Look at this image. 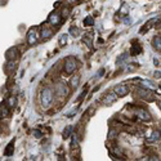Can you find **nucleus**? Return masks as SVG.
I'll list each match as a JSON object with an SVG mask.
<instances>
[{"label":"nucleus","mask_w":161,"mask_h":161,"mask_svg":"<svg viewBox=\"0 0 161 161\" xmlns=\"http://www.w3.org/2000/svg\"><path fill=\"white\" fill-rule=\"evenodd\" d=\"M128 13H129V7H128V4L124 3L121 5V8H120V11H119V16L124 17V16H128Z\"/></svg>","instance_id":"6ab92c4d"},{"label":"nucleus","mask_w":161,"mask_h":161,"mask_svg":"<svg viewBox=\"0 0 161 161\" xmlns=\"http://www.w3.org/2000/svg\"><path fill=\"white\" fill-rule=\"evenodd\" d=\"M9 115H11V111H9L8 105H2V106H0V116H2V117H8Z\"/></svg>","instance_id":"f8f14e48"},{"label":"nucleus","mask_w":161,"mask_h":161,"mask_svg":"<svg viewBox=\"0 0 161 161\" xmlns=\"http://www.w3.org/2000/svg\"><path fill=\"white\" fill-rule=\"evenodd\" d=\"M13 152H14V142L12 141L9 145L7 146V148H5V151H4V155H5V156H12Z\"/></svg>","instance_id":"2eb2a0df"},{"label":"nucleus","mask_w":161,"mask_h":161,"mask_svg":"<svg viewBox=\"0 0 161 161\" xmlns=\"http://www.w3.org/2000/svg\"><path fill=\"white\" fill-rule=\"evenodd\" d=\"M142 84L143 85H146L147 88H150V89H155L156 88V85L152 81H148V80H142Z\"/></svg>","instance_id":"cd10ccee"},{"label":"nucleus","mask_w":161,"mask_h":161,"mask_svg":"<svg viewBox=\"0 0 161 161\" xmlns=\"http://www.w3.org/2000/svg\"><path fill=\"white\" fill-rule=\"evenodd\" d=\"M18 57V49H17L16 47H11L9 49L5 52V58L7 61H11V59H14Z\"/></svg>","instance_id":"1a4fd4ad"},{"label":"nucleus","mask_w":161,"mask_h":161,"mask_svg":"<svg viewBox=\"0 0 161 161\" xmlns=\"http://www.w3.org/2000/svg\"><path fill=\"white\" fill-rule=\"evenodd\" d=\"M103 72H105V70L102 69V70H99V72H98V78H101V76L103 75Z\"/></svg>","instance_id":"7c9ffc66"},{"label":"nucleus","mask_w":161,"mask_h":161,"mask_svg":"<svg viewBox=\"0 0 161 161\" xmlns=\"http://www.w3.org/2000/svg\"><path fill=\"white\" fill-rule=\"evenodd\" d=\"M124 22H125L126 25H128V23H130V20H129V18H125V21H124Z\"/></svg>","instance_id":"473e14b6"},{"label":"nucleus","mask_w":161,"mask_h":161,"mask_svg":"<svg viewBox=\"0 0 161 161\" xmlns=\"http://www.w3.org/2000/svg\"><path fill=\"white\" fill-rule=\"evenodd\" d=\"M79 81H80V76H72L71 78V80H70V87L72 88V89H75V88H78V85H79Z\"/></svg>","instance_id":"a211bd4d"},{"label":"nucleus","mask_w":161,"mask_h":161,"mask_svg":"<svg viewBox=\"0 0 161 161\" xmlns=\"http://www.w3.org/2000/svg\"><path fill=\"white\" fill-rule=\"evenodd\" d=\"M56 94L58 97H67V94H69V88H67L65 83L59 81L56 84Z\"/></svg>","instance_id":"423d86ee"},{"label":"nucleus","mask_w":161,"mask_h":161,"mask_svg":"<svg viewBox=\"0 0 161 161\" xmlns=\"http://www.w3.org/2000/svg\"><path fill=\"white\" fill-rule=\"evenodd\" d=\"M154 48L156 49V50H161V36L160 35H157V36H155L154 38Z\"/></svg>","instance_id":"412c9836"},{"label":"nucleus","mask_w":161,"mask_h":161,"mask_svg":"<svg viewBox=\"0 0 161 161\" xmlns=\"http://www.w3.org/2000/svg\"><path fill=\"white\" fill-rule=\"evenodd\" d=\"M16 67H17V63L14 62V59H11V61H8L7 62V71L8 72H12L16 70Z\"/></svg>","instance_id":"aec40b11"},{"label":"nucleus","mask_w":161,"mask_h":161,"mask_svg":"<svg viewBox=\"0 0 161 161\" xmlns=\"http://www.w3.org/2000/svg\"><path fill=\"white\" fill-rule=\"evenodd\" d=\"M34 135H35V138H41L43 137V133H41L40 130H35L34 132Z\"/></svg>","instance_id":"c85d7f7f"},{"label":"nucleus","mask_w":161,"mask_h":161,"mask_svg":"<svg viewBox=\"0 0 161 161\" xmlns=\"http://www.w3.org/2000/svg\"><path fill=\"white\" fill-rule=\"evenodd\" d=\"M93 32H88V34H85V35H84V38H83V41L84 43H85L89 48H92V45H93Z\"/></svg>","instance_id":"9b49d317"},{"label":"nucleus","mask_w":161,"mask_h":161,"mask_svg":"<svg viewBox=\"0 0 161 161\" xmlns=\"http://www.w3.org/2000/svg\"><path fill=\"white\" fill-rule=\"evenodd\" d=\"M128 57H129V53H123L120 57H119L117 58V61H116V63L117 65H121L123 62H125L126 61V59H128Z\"/></svg>","instance_id":"b1692460"},{"label":"nucleus","mask_w":161,"mask_h":161,"mask_svg":"<svg viewBox=\"0 0 161 161\" xmlns=\"http://www.w3.org/2000/svg\"><path fill=\"white\" fill-rule=\"evenodd\" d=\"M48 22L52 25V26H59V25L62 23V14L58 12H52L49 14Z\"/></svg>","instance_id":"39448f33"},{"label":"nucleus","mask_w":161,"mask_h":161,"mask_svg":"<svg viewBox=\"0 0 161 161\" xmlns=\"http://www.w3.org/2000/svg\"><path fill=\"white\" fill-rule=\"evenodd\" d=\"M84 25H85V26H93V25H94V18H93L92 16H88L85 20H84Z\"/></svg>","instance_id":"393cba45"},{"label":"nucleus","mask_w":161,"mask_h":161,"mask_svg":"<svg viewBox=\"0 0 161 161\" xmlns=\"http://www.w3.org/2000/svg\"><path fill=\"white\" fill-rule=\"evenodd\" d=\"M53 30L52 29H49L48 26H43L41 27V32L39 34V35H41V39L43 40H49L50 38L53 36Z\"/></svg>","instance_id":"6e6552de"},{"label":"nucleus","mask_w":161,"mask_h":161,"mask_svg":"<svg viewBox=\"0 0 161 161\" xmlns=\"http://www.w3.org/2000/svg\"><path fill=\"white\" fill-rule=\"evenodd\" d=\"M135 112H137V116L141 119L142 121H150V120H151V116H150V114L146 111V110H143V108H138Z\"/></svg>","instance_id":"9d476101"},{"label":"nucleus","mask_w":161,"mask_h":161,"mask_svg":"<svg viewBox=\"0 0 161 161\" xmlns=\"http://www.w3.org/2000/svg\"><path fill=\"white\" fill-rule=\"evenodd\" d=\"M129 93V88L125 85V84H119L115 87V94L119 97H125Z\"/></svg>","instance_id":"0eeeda50"},{"label":"nucleus","mask_w":161,"mask_h":161,"mask_svg":"<svg viewBox=\"0 0 161 161\" xmlns=\"http://www.w3.org/2000/svg\"><path fill=\"white\" fill-rule=\"evenodd\" d=\"M76 69H78V61H76V58L70 56L65 59V71L66 74L71 75Z\"/></svg>","instance_id":"7ed1b4c3"},{"label":"nucleus","mask_w":161,"mask_h":161,"mask_svg":"<svg viewBox=\"0 0 161 161\" xmlns=\"http://www.w3.org/2000/svg\"><path fill=\"white\" fill-rule=\"evenodd\" d=\"M70 35H72L74 38H79L80 36V29L76 27V26H72L70 29Z\"/></svg>","instance_id":"4be33fe9"},{"label":"nucleus","mask_w":161,"mask_h":161,"mask_svg":"<svg viewBox=\"0 0 161 161\" xmlns=\"http://www.w3.org/2000/svg\"><path fill=\"white\" fill-rule=\"evenodd\" d=\"M141 52H142V47H141V44L138 43V44H134V45L132 47L130 54H132V56H138Z\"/></svg>","instance_id":"f3484780"},{"label":"nucleus","mask_w":161,"mask_h":161,"mask_svg":"<svg viewBox=\"0 0 161 161\" xmlns=\"http://www.w3.org/2000/svg\"><path fill=\"white\" fill-rule=\"evenodd\" d=\"M155 75H156V78H160V71H157Z\"/></svg>","instance_id":"72a5a7b5"},{"label":"nucleus","mask_w":161,"mask_h":161,"mask_svg":"<svg viewBox=\"0 0 161 161\" xmlns=\"http://www.w3.org/2000/svg\"><path fill=\"white\" fill-rule=\"evenodd\" d=\"M66 2H67V3H70V4H71V3H75V2H78V0H66Z\"/></svg>","instance_id":"2f4dec72"},{"label":"nucleus","mask_w":161,"mask_h":161,"mask_svg":"<svg viewBox=\"0 0 161 161\" xmlns=\"http://www.w3.org/2000/svg\"><path fill=\"white\" fill-rule=\"evenodd\" d=\"M116 94H108V96H106L105 98H103V103L105 105H111V103H114L115 101H116Z\"/></svg>","instance_id":"dca6fc26"},{"label":"nucleus","mask_w":161,"mask_h":161,"mask_svg":"<svg viewBox=\"0 0 161 161\" xmlns=\"http://www.w3.org/2000/svg\"><path fill=\"white\" fill-rule=\"evenodd\" d=\"M53 98H54V94L50 88H44L40 93V101H41V106L44 108H48L53 102Z\"/></svg>","instance_id":"f257e3e1"},{"label":"nucleus","mask_w":161,"mask_h":161,"mask_svg":"<svg viewBox=\"0 0 161 161\" xmlns=\"http://www.w3.org/2000/svg\"><path fill=\"white\" fill-rule=\"evenodd\" d=\"M69 13H70V9H67V8H63V11H62L63 17H67V16H69Z\"/></svg>","instance_id":"c756f323"},{"label":"nucleus","mask_w":161,"mask_h":161,"mask_svg":"<svg viewBox=\"0 0 161 161\" xmlns=\"http://www.w3.org/2000/svg\"><path fill=\"white\" fill-rule=\"evenodd\" d=\"M7 103H8V107L9 108H13V107H16V105H17V98L16 97H9L8 98V101H7Z\"/></svg>","instance_id":"5701e85b"},{"label":"nucleus","mask_w":161,"mask_h":161,"mask_svg":"<svg viewBox=\"0 0 161 161\" xmlns=\"http://www.w3.org/2000/svg\"><path fill=\"white\" fill-rule=\"evenodd\" d=\"M67 39H69V38H67L66 34H62V35L59 36V45H61V47L66 45V43H67Z\"/></svg>","instance_id":"bb28decb"},{"label":"nucleus","mask_w":161,"mask_h":161,"mask_svg":"<svg viewBox=\"0 0 161 161\" xmlns=\"http://www.w3.org/2000/svg\"><path fill=\"white\" fill-rule=\"evenodd\" d=\"M148 143H155L157 141H160V130H155L154 133H152V135L150 138H147Z\"/></svg>","instance_id":"4468645a"},{"label":"nucleus","mask_w":161,"mask_h":161,"mask_svg":"<svg viewBox=\"0 0 161 161\" xmlns=\"http://www.w3.org/2000/svg\"><path fill=\"white\" fill-rule=\"evenodd\" d=\"M72 129H74V128H72L71 125H70V126H67V128L63 130V134H62V135H63V138H69L70 135H71V133H72Z\"/></svg>","instance_id":"a878e982"},{"label":"nucleus","mask_w":161,"mask_h":161,"mask_svg":"<svg viewBox=\"0 0 161 161\" xmlns=\"http://www.w3.org/2000/svg\"><path fill=\"white\" fill-rule=\"evenodd\" d=\"M38 38H39V32H38V29L36 27H31L27 32V43L29 45H35L36 41H38Z\"/></svg>","instance_id":"20e7f679"},{"label":"nucleus","mask_w":161,"mask_h":161,"mask_svg":"<svg viewBox=\"0 0 161 161\" xmlns=\"http://www.w3.org/2000/svg\"><path fill=\"white\" fill-rule=\"evenodd\" d=\"M157 20H159V18H152V20H150L148 22H146V25H145V26L142 27V30H141V34H145L147 30H150V29L152 27V25H154L155 22H157Z\"/></svg>","instance_id":"ddd939ff"},{"label":"nucleus","mask_w":161,"mask_h":161,"mask_svg":"<svg viewBox=\"0 0 161 161\" xmlns=\"http://www.w3.org/2000/svg\"><path fill=\"white\" fill-rule=\"evenodd\" d=\"M135 96L145 99V101H148V102H152V101L155 99V94L148 88H138L135 90Z\"/></svg>","instance_id":"f03ea898"}]
</instances>
